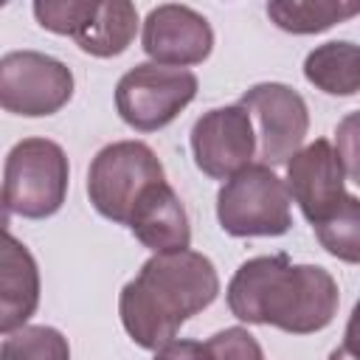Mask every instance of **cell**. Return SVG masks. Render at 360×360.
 <instances>
[{"mask_svg":"<svg viewBox=\"0 0 360 360\" xmlns=\"http://www.w3.org/2000/svg\"><path fill=\"white\" fill-rule=\"evenodd\" d=\"M233 318L276 326L287 335H312L338 315L340 292L321 264H292L287 253L253 256L236 267L225 290Z\"/></svg>","mask_w":360,"mask_h":360,"instance_id":"obj_1","label":"cell"},{"mask_svg":"<svg viewBox=\"0 0 360 360\" xmlns=\"http://www.w3.org/2000/svg\"><path fill=\"white\" fill-rule=\"evenodd\" d=\"M219 295L214 262L197 250L152 253L138 276L121 287L118 315L124 332L141 349L158 352L177 340L180 326L208 309Z\"/></svg>","mask_w":360,"mask_h":360,"instance_id":"obj_2","label":"cell"},{"mask_svg":"<svg viewBox=\"0 0 360 360\" xmlns=\"http://www.w3.org/2000/svg\"><path fill=\"white\" fill-rule=\"evenodd\" d=\"M70 163L65 149L51 138H22L3 163V208L6 217L48 219L68 197Z\"/></svg>","mask_w":360,"mask_h":360,"instance_id":"obj_3","label":"cell"},{"mask_svg":"<svg viewBox=\"0 0 360 360\" xmlns=\"http://www.w3.org/2000/svg\"><path fill=\"white\" fill-rule=\"evenodd\" d=\"M166 180L163 163L143 141H112L96 152L87 169L90 205L110 222L127 225L138 200Z\"/></svg>","mask_w":360,"mask_h":360,"instance_id":"obj_4","label":"cell"},{"mask_svg":"<svg viewBox=\"0 0 360 360\" xmlns=\"http://www.w3.org/2000/svg\"><path fill=\"white\" fill-rule=\"evenodd\" d=\"M217 219L228 236H281L292 225L287 183L264 163H250L217 191Z\"/></svg>","mask_w":360,"mask_h":360,"instance_id":"obj_5","label":"cell"},{"mask_svg":"<svg viewBox=\"0 0 360 360\" xmlns=\"http://www.w3.org/2000/svg\"><path fill=\"white\" fill-rule=\"evenodd\" d=\"M197 87L200 82L188 68L138 62L115 84V110L127 127L158 132L194 101Z\"/></svg>","mask_w":360,"mask_h":360,"instance_id":"obj_6","label":"cell"},{"mask_svg":"<svg viewBox=\"0 0 360 360\" xmlns=\"http://www.w3.org/2000/svg\"><path fill=\"white\" fill-rule=\"evenodd\" d=\"M70 68L39 51H8L0 59V104L11 115L45 118L73 96Z\"/></svg>","mask_w":360,"mask_h":360,"instance_id":"obj_7","label":"cell"},{"mask_svg":"<svg viewBox=\"0 0 360 360\" xmlns=\"http://www.w3.org/2000/svg\"><path fill=\"white\" fill-rule=\"evenodd\" d=\"M239 104L250 112L256 124V158L264 166L287 163L298 149H304V138L309 132V110L304 96L284 82H259L248 87Z\"/></svg>","mask_w":360,"mask_h":360,"instance_id":"obj_8","label":"cell"},{"mask_svg":"<svg viewBox=\"0 0 360 360\" xmlns=\"http://www.w3.org/2000/svg\"><path fill=\"white\" fill-rule=\"evenodd\" d=\"M197 169L211 180H231L250 166L259 143L250 112L236 101L202 112L188 135Z\"/></svg>","mask_w":360,"mask_h":360,"instance_id":"obj_9","label":"cell"},{"mask_svg":"<svg viewBox=\"0 0 360 360\" xmlns=\"http://www.w3.org/2000/svg\"><path fill=\"white\" fill-rule=\"evenodd\" d=\"M141 48L149 62L166 68L202 65L214 51V28L191 6L160 3L143 20Z\"/></svg>","mask_w":360,"mask_h":360,"instance_id":"obj_10","label":"cell"},{"mask_svg":"<svg viewBox=\"0 0 360 360\" xmlns=\"http://www.w3.org/2000/svg\"><path fill=\"white\" fill-rule=\"evenodd\" d=\"M284 183L290 200L301 208L312 228L321 225L346 197V169L338 158V149L326 138L307 143L287 160Z\"/></svg>","mask_w":360,"mask_h":360,"instance_id":"obj_11","label":"cell"},{"mask_svg":"<svg viewBox=\"0 0 360 360\" xmlns=\"http://www.w3.org/2000/svg\"><path fill=\"white\" fill-rule=\"evenodd\" d=\"M127 228L152 253H174V250H188L191 248L188 214H186L177 191L166 180L152 186L138 200Z\"/></svg>","mask_w":360,"mask_h":360,"instance_id":"obj_12","label":"cell"},{"mask_svg":"<svg viewBox=\"0 0 360 360\" xmlns=\"http://www.w3.org/2000/svg\"><path fill=\"white\" fill-rule=\"evenodd\" d=\"M39 307V267L31 250L6 231L0 250V332L8 335L28 323Z\"/></svg>","mask_w":360,"mask_h":360,"instance_id":"obj_13","label":"cell"},{"mask_svg":"<svg viewBox=\"0 0 360 360\" xmlns=\"http://www.w3.org/2000/svg\"><path fill=\"white\" fill-rule=\"evenodd\" d=\"M304 79L326 96L360 93V45L349 39L315 45L304 59Z\"/></svg>","mask_w":360,"mask_h":360,"instance_id":"obj_14","label":"cell"},{"mask_svg":"<svg viewBox=\"0 0 360 360\" xmlns=\"http://www.w3.org/2000/svg\"><path fill=\"white\" fill-rule=\"evenodd\" d=\"M135 34H138V8L129 0H104L98 3L90 22L73 39L90 56L112 59L132 45Z\"/></svg>","mask_w":360,"mask_h":360,"instance_id":"obj_15","label":"cell"},{"mask_svg":"<svg viewBox=\"0 0 360 360\" xmlns=\"http://www.w3.org/2000/svg\"><path fill=\"white\" fill-rule=\"evenodd\" d=\"M360 14V0H270L267 17L287 34H321Z\"/></svg>","mask_w":360,"mask_h":360,"instance_id":"obj_16","label":"cell"},{"mask_svg":"<svg viewBox=\"0 0 360 360\" xmlns=\"http://www.w3.org/2000/svg\"><path fill=\"white\" fill-rule=\"evenodd\" d=\"M315 236L329 256L360 264V197L346 194L343 202L315 225Z\"/></svg>","mask_w":360,"mask_h":360,"instance_id":"obj_17","label":"cell"},{"mask_svg":"<svg viewBox=\"0 0 360 360\" xmlns=\"http://www.w3.org/2000/svg\"><path fill=\"white\" fill-rule=\"evenodd\" d=\"M0 360H70V343L53 326L25 323L3 335Z\"/></svg>","mask_w":360,"mask_h":360,"instance_id":"obj_18","label":"cell"},{"mask_svg":"<svg viewBox=\"0 0 360 360\" xmlns=\"http://www.w3.org/2000/svg\"><path fill=\"white\" fill-rule=\"evenodd\" d=\"M98 0H37L31 6L37 22L62 37H76L96 14Z\"/></svg>","mask_w":360,"mask_h":360,"instance_id":"obj_19","label":"cell"},{"mask_svg":"<svg viewBox=\"0 0 360 360\" xmlns=\"http://www.w3.org/2000/svg\"><path fill=\"white\" fill-rule=\"evenodd\" d=\"M211 360H264L259 340L245 326H228L205 340Z\"/></svg>","mask_w":360,"mask_h":360,"instance_id":"obj_20","label":"cell"},{"mask_svg":"<svg viewBox=\"0 0 360 360\" xmlns=\"http://www.w3.org/2000/svg\"><path fill=\"white\" fill-rule=\"evenodd\" d=\"M335 149L346 169V177H352L360 186V110L343 115L335 127Z\"/></svg>","mask_w":360,"mask_h":360,"instance_id":"obj_21","label":"cell"},{"mask_svg":"<svg viewBox=\"0 0 360 360\" xmlns=\"http://www.w3.org/2000/svg\"><path fill=\"white\" fill-rule=\"evenodd\" d=\"M152 360H211V352L200 340H172L158 349Z\"/></svg>","mask_w":360,"mask_h":360,"instance_id":"obj_22","label":"cell"},{"mask_svg":"<svg viewBox=\"0 0 360 360\" xmlns=\"http://www.w3.org/2000/svg\"><path fill=\"white\" fill-rule=\"evenodd\" d=\"M343 349L360 360V301L352 307V315L346 321V329H343Z\"/></svg>","mask_w":360,"mask_h":360,"instance_id":"obj_23","label":"cell"},{"mask_svg":"<svg viewBox=\"0 0 360 360\" xmlns=\"http://www.w3.org/2000/svg\"><path fill=\"white\" fill-rule=\"evenodd\" d=\"M326 360H354V357H352L343 346H338V349H332V352H329V357H326Z\"/></svg>","mask_w":360,"mask_h":360,"instance_id":"obj_24","label":"cell"}]
</instances>
